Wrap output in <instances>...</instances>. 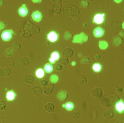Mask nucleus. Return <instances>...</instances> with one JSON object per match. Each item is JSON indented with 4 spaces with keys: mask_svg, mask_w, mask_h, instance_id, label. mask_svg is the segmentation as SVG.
I'll list each match as a JSON object with an SVG mask.
<instances>
[{
    "mask_svg": "<svg viewBox=\"0 0 124 123\" xmlns=\"http://www.w3.org/2000/svg\"><path fill=\"white\" fill-rule=\"evenodd\" d=\"M45 109L46 111L48 112H51L53 111L55 109V106L54 105L53 103H47L45 106Z\"/></svg>",
    "mask_w": 124,
    "mask_h": 123,
    "instance_id": "obj_17",
    "label": "nucleus"
},
{
    "mask_svg": "<svg viewBox=\"0 0 124 123\" xmlns=\"http://www.w3.org/2000/svg\"><path fill=\"white\" fill-rule=\"evenodd\" d=\"M55 85L53 83H51L45 88V92L46 94L49 95L51 94L54 89Z\"/></svg>",
    "mask_w": 124,
    "mask_h": 123,
    "instance_id": "obj_12",
    "label": "nucleus"
},
{
    "mask_svg": "<svg viewBox=\"0 0 124 123\" xmlns=\"http://www.w3.org/2000/svg\"><path fill=\"white\" fill-rule=\"evenodd\" d=\"M35 74L38 78H42L45 76V71L42 68H39L36 70Z\"/></svg>",
    "mask_w": 124,
    "mask_h": 123,
    "instance_id": "obj_18",
    "label": "nucleus"
},
{
    "mask_svg": "<svg viewBox=\"0 0 124 123\" xmlns=\"http://www.w3.org/2000/svg\"><path fill=\"white\" fill-rule=\"evenodd\" d=\"M105 15L104 14H98L95 15L93 20V23L97 24H102L104 21Z\"/></svg>",
    "mask_w": 124,
    "mask_h": 123,
    "instance_id": "obj_3",
    "label": "nucleus"
},
{
    "mask_svg": "<svg viewBox=\"0 0 124 123\" xmlns=\"http://www.w3.org/2000/svg\"><path fill=\"white\" fill-rule=\"evenodd\" d=\"M104 115L107 119H111L114 116V112L111 110H107L104 112Z\"/></svg>",
    "mask_w": 124,
    "mask_h": 123,
    "instance_id": "obj_13",
    "label": "nucleus"
},
{
    "mask_svg": "<svg viewBox=\"0 0 124 123\" xmlns=\"http://www.w3.org/2000/svg\"><path fill=\"white\" fill-rule=\"evenodd\" d=\"M69 94L67 91L62 90L60 91L58 94L57 97L59 100L61 101H64L67 100L69 97Z\"/></svg>",
    "mask_w": 124,
    "mask_h": 123,
    "instance_id": "obj_5",
    "label": "nucleus"
},
{
    "mask_svg": "<svg viewBox=\"0 0 124 123\" xmlns=\"http://www.w3.org/2000/svg\"><path fill=\"white\" fill-rule=\"evenodd\" d=\"M102 67L101 65L98 63L94 64L93 66V70L96 72H99L101 70Z\"/></svg>",
    "mask_w": 124,
    "mask_h": 123,
    "instance_id": "obj_19",
    "label": "nucleus"
},
{
    "mask_svg": "<svg viewBox=\"0 0 124 123\" xmlns=\"http://www.w3.org/2000/svg\"><path fill=\"white\" fill-rule=\"evenodd\" d=\"M18 13L21 16L24 17L27 16L29 11L25 4H24L18 10Z\"/></svg>",
    "mask_w": 124,
    "mask_h": 123,
    "instance_id": "obj_9",
    "label": "nucleus"
},
{
    "mask_svg": "<svg viewBox=\"0 0 124 123\" xmlns=\"http://www.w3.org/2000/svg\"><path fill=\"white\" fill-rule=\"evenodd\" d=\"M63 107L68 111H71L74 108V105L72 102H68L64 105Z\"/></svg>",
    "mask_w": 124,
    "mask_h": 123,
    "instance_id": "obj_20",
    "label": "nucleus"
},
{
    "mask_svg": "<svg viewBox=\"0 0 124 123\" xmlns=\"http://www.w3.org/2000/svg\"><path fill=\"white\" fill-rule=\"evenodd\" d=\"M117 91L119 93H121L123 91L122 88H121V87H120V88H118L117 89Z\"/></svg>",
    "mask_w": 124,
    "mask_h": 123,
    "instance_id": "obj_28",
    "label": "nucleus"
},
{
    "mask_svg": "<svg viewBox=\"0 0 124 123\" xmlns=\"http://www.w3.org/2000/svg\"><path fill=\"white\" fill-rule=\"evenodd\" d=\"M42 85L43 86H46L48 84L47 81L46 80H42Z\"/></svg>",
    "mask_w": 124,
    "mask_h": 123,
    "instance_id": "obj_26",
    "label": "nucleus"
},
{
    "mask_svg": "<svg viewBox=\"0 0 124 123\" xmlns=\"http://www.w3.org/2000/svg\"><path fill=\"white\" fill-rule=\"evenodd\" d=\"M104 30L100 27H96L93 30V35L96 38L101 37L104 35Z\"/></svg>",
    "mask_w": 124,
    "mask_h": 123,
    "instance_id": "obj_8",
    "label": "nucleus"
},
{
    "mask_svg": "<svg viewBox=\"0 0 124 123\" xmlns=\"http://www.w3.org/2000/svg\"><path fill=\"white\" fill-rule=\"evenodd\" d=\"M90 59L89 58H88L87 60H85L84 58L82 59V62L83 63H88L90 62Z\"/></svg>",
    "mask_w": 124,
    "mask_h": 123,
    "instance_id": "obj_25",
    "label": "nucleus"
},
{
    "mask_svg": "<svg viewBox=\"0 0 124 123\" xmlns=\"http://www.w3.org/2000/svg\"><path fill=\"white\" fill-rule=\"evenodd\" d=\"M14 32L11 30H5L1 35L2 39L5 41H8L11 40L13 37Z\"/></svg>",
    "mask_w": 124,
    "mask_h": 123,
    "instance_id": "obj_2",
    "label": "nucleus"
},
{
    "mask_svg": "<svg viewBox=\"0 0 124 123\" xmlns=\"http://www.w3.org/2000/svg\"><path fill=\"white\" fill-rule=\"evenodd\" d=\"M55 68L56 70H58V71H60L62 70V68H63V66L61 64H58L56 65Z\"/></svg>",
    "mask_w": 124,
    "mask_h": 123,
    "instance_id": "obj_24",
    "label": "nucleus"
},
{
    "mask_svg": "<svg viewBox=\"0 0 124 123\" xmlns=\"http://www.w3.org/2000/svg\"><path fill=\"white\" fill-rule=\"evenodd\" d=\"M0 123H1V122H0Z\"/></svg>",
    "mask_w": 124,
    "mask_h": 123,
    "instance_id": "obj_30",
    "label": "nucleus"
},
{
    "mask_svg": "<svg viewBox=\"0 0 124 123\" xmlns=\"http://www.w3.org/2000/svg\"><path fill=\"white\" fill-rule=\"evenodd\" d=\"M64 55L66 57H70L74 54V52L70 48H67L64 50L63 52Z\"/></svg>",
    "mask_w": 124,
    "mask_h": 123,
    "instance_id": "obj_15",
    "label": "nucleus"
},
{
    "mask_svg": "<svg viewBox=\"0 0 124 123\" xmlns=\"http://www.w3.org/2000/svg\"><path fill=\"white\" fill-rule=\"evenodd\" d=\"M44 70L46 72L48 73H51L53 71V66L50 63H47L44 66Z\"/></svg>",
    "mask_w": 124,
    "mask_h": 123,
    "instance_id": "obj_16",
    "label": "nucleus"
},
{
    "mask_svg": "<svg viewBox=\"0 0 124 123\" xmlns=\"http://www.w3.org/2000/svg\"><path fill=\"white\" fill-rule=\"evenodd\" d=\"M118 123H122V122H118Z\"/></svg>",
    "mask_w": 124,
    "mask_h": 123,
    "instance_id": "obj_29",
    "label": "nucleus"
},
{
    "mask_svg": "<svg viewBox=\"0 0 124 123\" xmlns=\"http://www.w3.org/2000/svg\"><path fill=\"white\" fill-rule=\"evenodd\" d=\"M103 94V90L100 87L95 88L92 92V94L93 97L98 99L101 98L102 97Z\"/></svg>",
    "mask_w": 124,
    "mask_h": 123,
    "instance_id": "obj_6",
    "label": "nucleus"
},
{
    "mask_svg": "<svg viewBox=\"0 0 124 123\" xmlns=\"http://www.w3.org/2000/svg\"><path fill=\"white\" fill-rule=\"evenodd\" d=\"M16 94L13 90L8 91L6 94V99L8 101H13L16 98Z\"/></svg>",
    "mask_w": 124,
    "mask_h": 123,
    "instance_id": "obj_11",
    "label": "nucleus"
},
{
    "mask_svg": "<svg viewBox=\"0 0 124 123\" xmlns=\"http://www.w3.org/2000/svg\"><path fill=\"white\" fill-rule=\"evenodd\" d=\"M69 60L67 57L64 56L62 57L60 60V62L63 65H66L68 64L69 63Z\"/></svg>",
    "mask_w": 124,
    "mask_h": 123,
    "instance_id": "obj_22",
    "label": "nucleus"
},
{
    "mask_svg": "<svg viewBox=\"0 0 124 123\" xmlns=\"http://www.w3.org/2000/svg\"><path fill=\"white\" fill-rule=\"evenodd\" d=\"M87 82V78L85 76H79L77 79V82L78 84L80 85H83Z\"/></svg>",
    "mask_w": 124,
    "mask_h": 123,
    "instance_id": "obj_14",
    "label": "nucleus"
},
{
    "mask_svg": "<svg viewBox=\"0 0 124 123\" xmlns=\"http://www.w3.org/2000/svg\"><path fill=\"white\" fill-rule=\"evenodd\" d=\"M120 99L119 96L115 95L113 96H109L105 97L102 101V105L104 106L107 107L114 105L117 103L120 100Z\"/></svg>",
    "mask_w": 124,
    "mask_h": 123,
    "instance_id": "obj_1",
    "label": "nucleus"
},
{
    "mask_svg": "<svg viewBox=\"0 0 124 123\" xmlns=\"http://www.w3.org/2000/svg\"><path fill=\"white\" fill-rule=\"evenodd\" d=\"M115 105V108L117 112L120 113H123L124 110V105L122 100H120Z\"/></svg>",
    "mask_w": 124,
    "mask_h": 123,
    "instance_id": "obj_10",
    "label": "nucleus"
},
{
    "mask_svg": "<svg viewBox=\"0 0 124 123\" xmlns=\"http://www.w3.org/2000/svg\"><path fill=\"white\" fill-rule=\"evenodd\" d=\"M72 117L74 119H77L80 118L81 115L79 112L76 111L73 113L72 114Z\"/></svg>",
    "mask_w": 124,
    "mask_h": 123,
    "instance_id": "obj_23",
    "label": "nucleus"
},
{
    "mask_svg": "<svg viewBox=\"0 0 124 123\" xmlns=\"http://www.w3.org/2000/svg\"><path fill=\"white\" fill-rule=\"evenodd\" d=\"M59 38V35L54 31L50 32L47 35L48 40L52 43H54L58 40Z\"/></svg>",
    "mask_w": 124,
    "mask_h": 123,
    "instance_id": "obj_4",
    "label": "nucleus"
},
{
    "mask_svg": "<svg viewBox=\"0 0 124 123\" xmlns=\"http://www.w3.org/2000/svg\"><path fill=\"white\" fill-rule=\"evenodd\" d=\"M60 55L58 52L55 51L51 53V58H52L55 61L58 60L60 58Z\"/></svg>",
    "mask_w": 124,
    "mask_h": 123,
    "instance_id": "obj_21",
    "label": "nucleus"
},
{
    "mask_svg": "<svg viewBox=\"0 0 124 123\" xmlns=\"http://www.w3.org/2000/svg\"><path fill=\"white\" fill-rule=\"evenodd\" d=\"M32 18L34 21L39 22L42 20V15L41 12L39 11H34L32 14Z\"/></svg>",
    "mask_w": 124,
    "mask_h": 123,
    "instance_id": "obj_7",
    "label": "nucleus"
},
{
    "mask_svg": "<svg viewBox=\"0 0 124 123\" xmlns=\"http://www.w3.org/2000/svg\"><path fill=\"white\" fill-rule=\"evenodd\" d=\"M49 61H50V62L52 63V64H54V63L55 62H56L53 59H52V58H51V57L49 59Z\"/></svg>",
    "mask_w": 124,
    "mask_h": 123,
    "instance_id": "obj_27",
    "label": "nucleus"
}]
</instances>
